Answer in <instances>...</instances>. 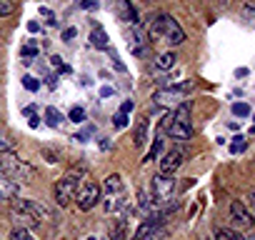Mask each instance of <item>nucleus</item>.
<instances>
[{
  "mask_svg": "<svg viewBox=\"0 0 255 240\" xmlns=\"http://www.w3.org/2000/svg\"><path fill=\"white\" fill-rule=\"evenodd\" d=\"M90 43H93V48H98V50H108V33H105L100 25H95L93 33H90Z\"/></svg>",
  "mask_w": 255,
  "mask_h": 240,
  "instance_id": "4468645a",
  "label": "nucleus"
},
{
  "mask_svg": "<svg viewBox=\"0 0 255 240\" xmlns=\"http://www.w3.org/2000/svg\"><path fill=\"white\" fill-rule=\"evenodd\" d=\"M98 203H100V185L98 183H88L78 193V208L80 210H93Z\"/></svg>",
  "mask_w": 255,
  "mask_h": 240,
  "instance_id": "423d86ee",
  "label": "nucleus"
},
{
  "mask_svg": "<svg viewBox=\"0 0 255 240\" xmlns=\"http://www.w3.org/2000/svg\"><path fill=\"white\" fill-rule=\"evenodd\" d=\"M248 240H255V235H250V238H248Z\"/></svg>",
  "mask_w": 255,
  "mask_h": 240,
  "instance_id": "ea45409f",
  "label": "nucleus"
},
{
  "mask_svg": "<svg viewBox=\"0 0 255 240\" xmlns=\"http://www.w3.org/2000/svg\"><path fill=\"white\" fill-rule=\"evenodd\" d=\"M35 55H38V45H35V43H30V45L23 48V58H25V63H33Z\"/></svg>",
  "mask_w": 255,
  "mask_h": 240,
  "instance_id": "5701e85b",
  "label": "nucleus"
},
{
  "mask_svg": "<svg viewBox=\"0 0 255 240\" xmlns=\"http://www.w3.org/2000/svg\"><path fill=\"white\" fill-rule=\"evenodd\" d=\"M168 135L173 140H190L193 138V128H190V123H178V120H170Z\"/></svg>",
  "mask_w": 255,
  "mask_h": 240,
  "instance_id": "9b49d317",
  "label": "nucleus"
},
{
  "mask_svg": "<svg viewBox=\"0 0 255 240\" xmlns=\"http://www.w3.org/2000/svg\"><path fill=\"white\" fill-rule=\"evenodd\" d=\"M248 203L255 208V188H250V190H248Z\"/></svg>",
  "mask_w": 255,
  "mask_h": 240,
  "instance_id": "c9c22d12",
  "label": "nucleus"
},
{
  "mask_svg": "<svg viewBox=\"0 0 255 240\" xmlns=\"http://www.w3.org/2000/svg\"><path fill=\"white\" fill-rule=\"evenodd\" d=\"M80 8L83 10H98L100 3H98V0H80Z\"/></svg>",
  "mask_w": 255,
  "mask_h": 240,
  "instance_id": "2f4dec72",
  "label": "nucleus"
},
{
  "mask_svg": "<svg viewBox=\"0 0 255 240\" xmlns=\"http://www.w3.org/2000/svg\"><path fill=\"white\" fill-rule=\"evenodd\" d=\"M13 215H15V220L20 223V228H30V230H33V228H38V225H40V220H38V218H33L30 213H23V210H13Z\"/></svg>",
  "mask_w": 255,
  "mask_h": 240,
  "instance_id": "dca6fc26",
  "label": "nucleus"
},
{
  "mask_svg": "<svg viewBox=\"0 0 255 240\" xmlns=\"http://www.w3.org/2000/svg\"><path fill=\"white\" fill-rule=\"evenodd\" d=\"M175 53H163V55H158V60H155V68L158 70H173L175 68Z\"/></svg>",
  "mask_w": 255,
  "mask_h": 240,
  "instance_id": "a211bd4d",
  "label": "nucleus"
},
{
  "mask_svg": "<svg viewBox=\"0 0 255 240\" xmlns=\"http://www.w3.org/2000/svg\"><path fill=\"white\" fill-rule=\"evenodd\" d=\"M158 228V220H145L140 228H138V233H135V238L133 240H145L148 235H153V230Z\"/></svg>",
  "mask_w": 255,
  "mask_h": 240,
  "instance_id": "6ab92c4d",
  "label": "nucleus"
},
{
  "mask_svg": "<svg viewBox=\"0 0 255 240\" xmlns=\"http://www.w3.org/2000/svg\"><path fill=\"white\" fill-rule=\"evenodd\" d=\"M145 240H160V238H158V235H148Z\"/></svg>",
  "mask_w": 255,
  "mask_h": 240,
  "instance_id": "58836bf2",
  "label": "nucleus"
},
{
  "mask_svg": "<svg viewBox=\"0 0 255 240\" xmlns=\"http://www.w3.org/2000/svg\"><path fill=\"white\" fill-rule=\"evenodd\" d=\"M103 190H105V195H125V183H123V178L118 173H113V175L105 178Z\"/></svg>",
  "mask_w": 255,
  "mask_h": 240,
  "instance_id": "ddd939ff",
  "label": "nucleus"
},
{
  "mask_svg": "<svg viewBox=\"0 0 255 240\" xmlns=\"http://www.w3.org/2000/svg\"><path fill=\"white\" fill-rule=\"evenodd\" d=\"M230 218L238 225H243V228H253L255 225V218H253V213L248 210V205L243 200H233L230 203Z\"/></svg>",
  "mask_w": 255,
  "mask_h": 240,
  "instance_id": "0eeeda50",
  "label": "nucleus"
},
{
  "mask_svg": "<svg viewBox=\"0 0 255 240\" xmlns=\"http://www.w3.org/2000/svg\"><path fill=\"white\" fill-rule=\"evenodd\" d=\"M0 175H8V178H13V175L28 178V175H33V168L25 165V163H20L13 153H0Z\"/></svg>",
  "mask_w": 255,
  "mask_h": 240,
  "instance_id": "7ed1b4c3",
  "label": "nucleus"
},
{
  "mask_svg": "<svg viewBox=\"0 0 255 240\" xmlns=\"http://www.w3.org/2000/svg\"><path fill=\"white\" fill-rule=\"evenodd\" d=\"M75 35H78V30H75V28H65V30H63V40H65V43H68V40H73Z\"/></svg>",
  "mask_w": 255,
  "mask_h": 240,
  "instance_id": "72a5a7b5",
  "label": "nucleus"
},
{
  "mask_svg": "<svg viewBox=\"0 0 255 240\" xmlns=\"http://www.w3.org/2000/svg\"><path fill=\"white\" fill-rule=\"evenodd\" d=\"M120 110H123V113H130V110H133V100H125V103L120 105Z\"/></svg>",
  "mask_w": 255,
  "mask_h": 240,
  "instance_id": "f704fd0d",
  "label": "nucleus"
},
{
  "mask_svg": "<svg viewBox=\"0 0 255 240\" xmlns=\"http://www.w3.org/2000/svg\"><path fill=\"white\" fill-rule=\"evenodd\" d=\"M253 3H255V0H253Z\"/></svg>",
  "mask_w": 255,
  "mask_h": 240,
  "instance_id": "79ce46f5",
  "label": "nucleus"
},
{
  "mask_svg": "<svg viewBox=\"0 0 255 240\" xmlns=\"http://www.w3.org/2000/svg\"><path fill=\"white\" fill-rule=\"evenodd\" d=\"M245 148H248V140H245V138H235V140H233V145H230V150H233V153H243Z\"/></svg>",
  "mask_w": 255,
  "mask_h": 240,
  "instance_id": "bb28decb",
  "label": "nucleus"
},
{
  "mask_svg": "<svg viewBox=\"0 0 255 240\" xmlns=\"http://www.w3.org/2000/svg\"><path fill=\"white\" fill-rule=\"evenodd\" d=\"M10 240H35V238L30 235V230H28V228H15V230H13V235H10Z\"/></svg>",
  "mask_w": 255,
  "mask_h": 240,
  "instance_id": "4be33fe9",
  "label": "nucleus"
},
{
  "mask_svg": "<svg viewBox=\"0 0 255 240\" xmlns=\"http://www.w3.org/2000/svg\"><path fill=\"white\" fill-rule=\"evenodd\" d=\"M233 113L243 118V115H248V113H250V105H245V103H235V105H233Z\"/></svg>",
  "mask_w": 255,
  "mask_h": 240,
  "instance_id": "7c9ffc66",
  "label": "nucleus"
},
{
  "mask_svg": "<svg viewBox=\"0 0 255 240\" xmlns=\"http://www.w3.org/2000/svg\"><path fill=\"white\" fill-rule=\"evenodd\" d=\"M150 205H153L150 198L145 195V190H140V208H143V210H150Z\"/></svg>",
  "mask_w": 255,
  "mask_h": 240,
  "instance_id": "473e14b6",
  "label": "nucleus"
},
{
  "mask_svg": "<svg viewBox=\"0 0 255 240\" xmlns=\"http://www.w3.org/2000/svg\"><path fill=\"white\" fill-rule=\"evenodd\" d=\"M45 120H48V125H50V128H58V125H60V120H63V115H60L55 108H45Z\"/></svg>",
  "mask_w": 255,
  "mask_h": 240,
  "instance_id": "412c9836",
  "label": "nucleus"
},
{
  "mask_svg": "<svg viewBox=\"0 0 255 240\" xmlns=\"http://www.w3.org/2000/svg\"><path fill=\"white\" fill-rule=\"evenodd\" d=\"M128 43H130V50L135 55H143V50L148 48V40H145V35H143V30L138 25H133L130 30H128Z\"/></svg>",
  "mask_w": 255,
  "mask_h": 240,
  "instance_id": "9d476101",
  "label": "nucleus"
},
{
  "mask_svg": "<svg viewBox=\"0 0 255 240\" xmlns=\"http://www.w3.org/2000/svg\"><path fill=\"white\" fill-rule=\"evenodd\" d=\"M10 13H13V3L10 0H0V18H5Z\"/></svg>",
  "mask_w": 255,
  "mask_h": 240,
  "instance_id": "cd10ccee",
  "label": "nucleus"
},
{
  "mask_svg": "<svg viewBox=\"0 0 255 240\" xmlns=\"http://www.w3.org/2000/svg\"><path fill=\"white\" fill-rule=\"evenodd\" d=\"M88 240H98V238H88Z\"/></svg>",
  "mask_w": 255,
  "mask_h": 240,
  "instance_id": "a19ab883",
  "label": "nucleus"
},
{
  "mask_svg": "<svg viewBox=\"0 0 255 240\" xmlns=\"http://www.w3.org/2000/svg\"><path fill=\"white\" fill-rule=\"evenodd\" d=\"M110 240H128V220H115L108 230Z\"/></svg>",
  "mask_w": 255,
  "mask_h": 240,
  "instance_id": "2eb2a0df",
  "label": "nucleus"
},
{
  "mask_svg": "<svg viewBox=\"0 0 255 240\" xmlns=\"http://www.w3.org/2000/svg\"><path fill=\"white\" fill-rule=\"evenodd\" d=\"M145 140H148V120H140L138 128H135V133H133V143H135L138 148H143Z\"/></svg>",
  "mask_w": 255,
  "mask_h": 240,
  "instance_id": "f3484780",
  "label": "nucleus"
},
{
  "mask_svg": "<svg viewBox=\"0 0 255 240\" xmlns=\"http://www.w3.org/2000/svg\"><path fill=\"white\" fill-rule=\"evenodd\" d=\"M113 120H115V128H125V125H128V113H123V110H118Z\"/></svg>",
  "mask_w": 255,
  "mask_h": 240,
  "instance_id": "a878e982",
  "label": "nucleus"
},
{
  "mask_svg": "<svg viewBox=\"0 0 255 240\" xmlns=\"http://www.w3.org/2000/svg\"><path fill=\"white\" fill-rule=\"evenodd\" d=\"M18 183L8 175H0V200H15L18 198Z\"/></svg>",
  "mask_w": 255,
  "mask_h": 240,
  "instance_id": "f8f14e48",
  "label": "nucleus"
},
{
  "mask_svg": "<svg viewBox=\"0 0 255 240\" xmlns=\"http://www.w3.org/2000/svg\"><path fill=\"white\" fill-rule=\"evenodd\" d=\"M150 35H158V38H163L168 45H180L183 40H185V33H183V28L178 25V20L175 18H170V15H158L153 23H150Z\"/></svg>",
  "mask_w": 255,
  "mask_h": 240,
  "instance_id": "f257e3e1",
  "label": "nucleus"
},
{
  "mask_svg": "<svg viewBox=\"0 0 255 240\" xmlns=\"http://www.w3.org/2000/svg\"><path fill=\"white\" fill-rule=\"evenodd\" d=\"M150 188H153L155 203H168V200L173 198V193H175V180H173V175H168V173H158V175L153 178Z\"/></svg>",
  "mask_w": 255,
  "mask_h": 240,
  "instance_id": "20e7f679",
  "label": "nucleus"
},
{
  "mask_svg": "<svg viewBox=\"0 0 255 240\" xmlns=\"http://www.w3.org/2000/svg\"><path fill=\"white\" fill-rule=\"evenodd\" d=\"M125 205L123 195H105V213H115Z\"/></svg>",
  "mask_w": 255,
  "mask_h": 240,
  "instance_id": "aec40b11",
  "label": "nucleus"
},
{
  "mask_svg": "<svg viewBox=\"0 0 255 240\" xmlns=\"http://www.w3.org/2000/svg\"><path fill=\"white\" fill-rule=\"evenodd\" d=\"M13 210L30 213V215H33V218H38V220H43V218L48 215V210H45L40 203H35V200H25V198H15V200H13Z\"/></svg>",
  "mask_w": 255,
  "mask_h": 240,
  "instance_id": "1a4fd4ad",
  "label": "nucleus"
},
{
  "mask_svg": "<svg viewBox=\"0 0 255 240\" xmlns=\"http://www.w3.org/2000/svg\"><path fill=\"white\" fill-rule=\"evenodd\" d=\"M80 175H83V170H70V173H65V175L55 183V203H58L60 208H65V205L75 198L78 185H80Z\"/></svg>",
  "mask_w": 255,
  "mask_h": 240,
  "instance_id": "f03ea898",
  "label": "nucleus"
},
{
  "mask_svg": "<svg viewBox=\"0 0 255 240\" xmlns=\"http://www.w3.org/2000/svg\"><path fill=\"white\" fill-rule=\"evenodd\" d=\"M50 63H53V68H55L58 73H70V68L63 63V58H60V55H53V58H50Z\"/></svg>",
  "mask_w": 255,
  "mask_h": 240,
  "instance_id": "393cba45",
  "label": "nucleus"
},
{
  "mask_svg": "<svg viewBox=\"0 0 255 240\" xmlns=\"http://www.w3.org/2000/svg\"><path fill=\"white\" fill-rule=\"evenodd\" d=\"M10 150H13V140L0 130V153H10Z\"/></svg>",
  "mask_w": 255,
  "mask_h": 240,
  "instance_id": "b1692460",
  "label": "nucleus"
},
{
  "mask_svg": "<svg viewBox=\"0 0 255 240\" xmlns=\"http://www.w3.org/2000/svg\"><path fill=\"white\" fill-rule=\"evenodd\" d=\"M183 158H185V153L180 150V148H175V150H168L163 158H160V173H168V175H173L180 165H183Z\"/></svg>",
  "mask_w": 255,
  "mask_h": 240,
  "instance_id": "6e6552de",
  "label": "nucleus"
},
{
  "mask_svg": "<svg viewBox=\"0 0 255 240\" xmlns=\"http://www.w3.org/2000/svg\"><path fill=\"white\" fill-rule=\"evenodd\" d=\"M70 120H73V123H83V120H85L83 108H73V110H70Z\"/></svg>",
  "mask_w": 255,
  "mask_h": 240,
  "instance_id": "c85d7f7f",
  "label": "nucleus"
},
{
  "mask_svg": "<svg viewBox=\"0 0 255 240\" xmlns=\"http://www.w3.org/2000/svg\"><path fill=\"white\" fill-rule=\"evenodd\" d=\"M23 85H25L28 90H33V93H35V90L40 88V83H38L35 78H30V75H25V78H23Z\"/></svg>",
  "mask_w": 255,
  "mask_h": 240,
  "instance_id": "c756f323",
  "label": "nucleus"
},
{
  "mask_svg": "<svg viewBox=\"0 0 255 240\" xmlns=\"http://www.w3.org/2000/svg\"><path fill=\"white\" fill-rule=\"evenodd\" d=\"M28 30L30 33H38V23H28Z\"/></svg>",
  "mask_w": 255,
  "mask_h": 240,
  "instance_id": "4c0bfd02",
  "label": "nucleus"
},
{
  "mask_svg": "<svg viewBox=\"0 0 255 240\" xmlns=\"http://www.w3.org/2000/svg\"><path fill=\"white\" fill-rule=\"evenodd\" d=\"M190 88H193V83H180V85H173V88H160V90H155L153 100L158 105L168 108V105H175L178 100H183V93L190 90Z\"/></svg>",
  "mask_w": 255,
  "mask_h": 240,
  "instance_id": "39448f33",
  "label": "nucleus"
},
{
  "mask_svg": "<svg viewBox=\"0 0 255 240\" xmlns=\"http://www.w3.org/2000/svg\"><path fill=\"white\" fill-rule=\"evenodd\" d=\"M100 95H103V98H108V95H113V88H103V90H100Z\"/></svg>",
  "mask_w": 255,
  "mask_h": 240,
  "instance_id": "e433bc0d",
  "label": "nucleus"
}]
</instances>
